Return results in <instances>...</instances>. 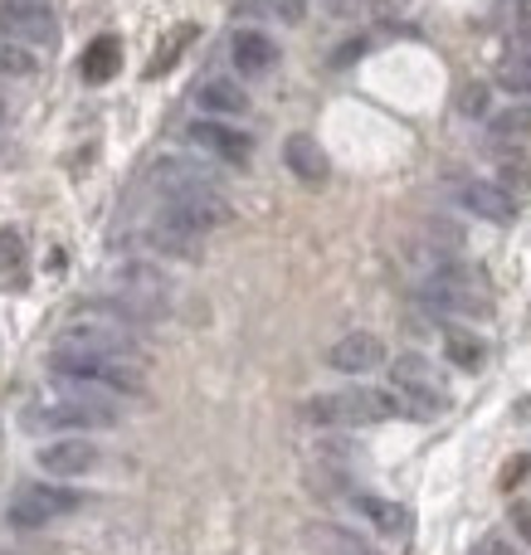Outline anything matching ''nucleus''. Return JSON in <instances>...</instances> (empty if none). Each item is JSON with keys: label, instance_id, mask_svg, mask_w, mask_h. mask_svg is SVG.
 Instances as JSON below:
<instances>
[{"label": "nucleus", "instance_id": "obj_8", "mask_svg": "<svg viewBox=\"0 0 531 555\" xmlns=\"http://www.w3.org/2000/svg\"><path fill=\"white\" fill-rule=\"evenodd\" d=\"M78 507H83V498H78L74 488H59V482H25V488L10 498V521L35 531V527H49V521H59V517H74Z\"/></svg>", "mask_w": 531, "mask_h": 555}, {"label": "nucleus", "instance_id": "obj_9", "mask_svg": "<svg viewBox=\"0 0 531 555\" xmlns=\"http://www.w3.org/2000/svg\"><path fill=\"white\" fill-rule=\"evenodd\" d=\"M0 39L25 49H54L59 20L44 0H0Z\"/></svg>", "mask_w": 531, "mask_h": 555}, {"label": "nucleus", "instance_id": "obj_7", "mask_svg": "<svg viewBox=\"0 0 531 555\" xmlns=\"http://www.w3.org/2000/svg\"><path fill=\"white\" fill-rule=\"evenodd\" d=\"M161 210L171 215L176 224L195 234H210V230H224L234 220V205L224 195V185H191V191H171L161 195Z\"/></svg>", "mask_w": 531, "mask_h": 555}, {"label": "nucleus", "instance_id": "obj_26", "mask_svg": "<svg viewBox=\"0 0 531 555\" xmlns=\"http://www.w3.org/2000/svg\"><path fill=\"white\" fill-rule=\"evenodd\" d=\"M497 83L517 98H531V44L517 49V54H507V64L497 68Z\"/></svg>", "mask_w": 531, "mask_h": 555}, {"label": "nucleus", "instance_id": "obj_29", "mask_svg": "<svg viewBox=\"0 0 531 555\" xmlns=\"http://www.w3.org/2000/svg\"><path fill=\"white\" fill-rule=\"evenodd\" d=\"M458 107H464L468 117H483L488 113V83H468L464 93H458Z\"/></svg>", "mask_w": 531, "mask_h": 555}, {"label": "nucleus", "instance_id": "obj_27", "mask_svg": "<svg viewBox=\"0 0 531 555\" xmlns=\"http://www.w3.org/2000/svg\"><path fill=\"white\" fill-rule=\"evenodd\" d=\"M0 74H5V78H35V74H39V59H35V49H25V44H10V39H0Z\"/></svg>", "mask_w": 531, "mask_h": 555}, {"label": "nucleus", "instance_id": "obj_2", "mask_svg": "<svg viewBox=\"0 0 531 555\" xmlns=\"http://www.w3.org/2000/svg\"><path fill=\"white\" fill-rule=\"evenodd\" d=\"M54 346L64 351H93V356H122V361H142V336L137 322L122 312H113L107 302H88L59 326Z\"/></svg>", "mask_w": 531, "mask_h": 555}, {"label": "nucleus", "instance_id": "obj_12", "mask_svg": "<svg viewBox=\"0 0 531 555\" xmlns=\"http://www.w3.org/2000/svg\"><path fill=\"white\" fill-rule=\"evenodd\" d=\"M454 201L464 205V210H474L478 220H493V224H507L517 215L513 195H507L497 181H478V176H464V181H454Z\"/></svg>", "mask_w": 531, "mask_h": 555}, {"label": "nucleus", "instance_id": "obj_34", "mask_svg": "<svg viewBox=\"0 0 531 555\" xmlns=\"http://www.w3.org/2000/svg\"><path fill=\"white\" fill-rule=\"evenodd\" d=\"M0 127H5V103H0Z\"/></svg>", "mask_w": 531, "mask_h": 555}, {"label": "nucleus", "instance_id": "obj_22", "mask_svg": "<svg viewBox=\"0 0 531 555\" xmlns=\"http://www.w3.org/2000/svg\"><path fill=\"white\" fill-rule=\"evenodd\" d=\"M444 356L458 365V371H483L488 365V341L474 332H464V326H449L444 332Z\"/></svg>", "mask_w": 531, "mask_h": 555}, {"label": "nucleus", "instance_id": "obj_21", "mask_svg": "<svg viewBox=\"0 0 531 555\" xmlns=\"http://www.w3.org/2000/svg\"><path fill=\"white\" fill-rule=\"evenodd\" d=\"M357 512L371 521L376 531H386V537H400V531H410V517L400 502H386V498H371V492H357Z\"/></svg>", "mask_w": 531, "mask_h": 555}, {"label": "nucleus", "instance_id": "obj_31", "mask_svg": "<svg viewBox=\"0 0 531 555\" xmlns=\"http://www.w3.org/2000/svg\"><path fill=\"white\" fill-rule=\"evenodd\" d=\"M513 531L522 537V546H531V502H513Z\"/></svg>", "mask_w": 531, "mask_h": 555}, {"label": "nucleus", "instance_id": "obj_13", "mask_svg": "<svg viewBox=\"0 0 531 555\" xmlns=\"http://www.w3.org/2000/svg\"><path fill=\"white\" fill-rule=\"evenodd\" d=\"M35 463L44 473H54V478H83V473H93L98 468V449L88 439H54V443H44V449L35 453Z\"/></svg>", "mask_w": 531, "mask_h": 555}, {"label": "nucleus", "instance_id": "obj_25", "mask_svg": "<svg viewBox=\"0 0 531 555\" xmlns=\"http://www.w3.org/2000/svg\"><path fill=\"white\" fill-rule=\"evenodd\" d=\"M488 132H493L497 142H522V137H531V103H517V107H503V113H493Z\"/></svg>", "mask_w": 531, "mask_h": 555}, {"label": "nucleus", "instance_id": "obj_14", "mask_svg": "<svg viewBox=\"0 0 531 555\" xmlns=\"http://www.w3.org/2000/svg\"><path fill=\"white\" fill-rule=\"evenodd\" d=\"M230 59H234V68H239V78H263L279 68V44H273V35H263V29H239V35L230 39Z\"/></svg>", "mask_w": 531, "mask_h": 555}, {"label": "nucleus", "instance_id": "obj_28", "mask_svg": "<svg viewBox=\"0 0 531 555\" xmlns=\"http://www.w3.org/2000/svg\"><path fill=\"white\" fill-rule=\"evenodd\" d=\"M20 273H25V240H20V230H5L0 234V283H20Z\"/></svg>", "mask_w": 531, "mask_h": 555}, {"label": "nucleus", "instance_id": "obj_18", "mask_svg": "<svg viewBox=\"0 0 531 555\" xmlns=\"http://www.w3.org/2000/svg\"><path fill=\"white\" fill-rule=\"evenodd\" d=\"M195 107H200L205 117H244L249 113V93H244L234 78H205V83L195 88Z\"/></svg>", "mask_w": 531, "mask_h": 555}, {"label": "nucleus", "instance_id": "obj_4", "mask_svg": "<svg viewBox=\"0 0 531 555\" xmlns=\"http://www.w3.org/2000/svg\"><path fill=\"white\" fill-rule=\"evenodd\" d=\"M49 375L59 385L98 390V395H113V400L117 395H146L142 361H122V356H93V351H64V346H54Z\"/></svg>", "mask_w": 531, "mask_h": 555}, {"label": "nucleus", "instance_id": "obj_24", "mask_svg": "<svg viewBox=\"0 0 531 555\" xmlns=\"http://www.w3.org/2000/svg\"><path fill=\"white\" fill-rule=\"evenodd\" d=\"M195 35H200V29H195V25H176L171 35L161 39V49H156V54H152V64H146V78H161L166 68H176V64H181L185 44H191Z\"/></svg>", "mask_w": 531, "mask_h": 555}, {"label": "nucleus", "instance_id": "obj_6", "mask_svg": "<svg viewBox=\"0 0 531 555\" xmlns=\"http://www.w3.org/2000/svg\"><path fill=\"white\" fill-rule=\"evenodd\" d=\"M390 390L405 400V414L415 420H429V414H444L449 410V380L429 356L405 351L390 361Z\"/></svg>", "mask_w": 531, "mask_h": 555}, {"label": "nucleus", "instance_id": "obj_1", "mask_svg": "<svg viewBox=\"0 0 531 555\" xmlns=\"http://www.w3.org/2000/svg\"><path fill=\"white\" fill-rule=\"evenodd\" d=\"M59 385V380H54ZM122 420V410L113 404V395H98V390H78V385H59L54 395H39L35 404H29L25 414H20V424H25L29 434L49 429H113V424Z\"/></svg>", "mask_w": 531, "mask_h": 555}, {"label": "nucleus", "instance_id": "obj_35", "mask_svg": "<svg viewBox=\"0 0 531 555\" xmlns=\"http://www.w3.org/2000/svg\"><path fill=\"white\" fill-rule=\"evenodd\" d=\"M0 555H15V551H0Z\"/></svg>", "mask_w": 531, "mask_h": 555}, {"label": "nucleus", "instance_id": "obj_30", "mask_svg": "<svg viewBox=\"0 0 531 555\" xmlns=\"http://www.w3.org/2000/svg\"><path fill=\"white\" fill-rule=\"evenodd\" d=\"M269 10L283 20V25H298V20L308 15V10H302V0H269Z\"/></svg>", "mask_w": 531, "mask_h": 555}, {"label": "nucleus", "instance_id": "obj_11", "mask_svg": "<svg viewBox=\"0 0 531 555\" xmlns=\"http://www.w3.org/2000/svg\"><path fill=\"white\" fill-rule=\"evenodd\" d=\"M327 365L341 375H371L386 365V341L376 332H347L341 341H332Z\"/></svg>", "mask_w": 531, "mask_h": 555}, {"label": "nucleus", "instance_id": "obj_17", "mask_svg": "<svg viewBox=\"0 0 531 555\" xmlns=\"http://www.w3.org/2000/svg\"><path fill=\"white\" fill-rule=\"evenodd\" d=\"M283 166H288L302 185H322L332 176L327 152H322V142L312 132H293L288 142H283Z\"/></svg>", "mask_w": 531, "mask_h": 555}, {"label": "nucleus", "instance_id": "obj_15", "mask_svg": "<svg viewBox=\"0 0 531 555\" xmlns=\"http://www.w3.org/2000/svg\"><path fill=\"white\" fill-rule=\"evenodd\" d=\"M146 181L161 195H171V191H191V185H220V176L200 162H185V156H156V162L146 166Z\"/></svg>", "mask_w": 531, "mask_h": 555}, {"label": "nucleus", "instance_id": "obj_3", "mask_svg": "<svg viewBox=\"0 0 531 555\" xmlns=\"http://www.w3.org/2000/svg\"><path fill=\"white\" fill-rule=\"evenodd\" d=\"M308 414L318 429H371V424H386L405 414V400L396 390H376V385H347V390H327L312 395Z\"/></svg>", "mask_w": 531, "mask_h": 555}, {"label": "nucleus", "instance_id": "obj_33", "mask_svg": "<svg viewBox=\"0 0 531 555\" xmlns=\"http://www.w3.org/2000/svg\"><path fill=\"white\" fill-rule=\"evenodd\" d=\"M527 468H531V459H513V463H507V473H503V488H513L517 478H527Z\"/></svg>", "mask_w": 531, "mask_h": 555}, {"label": "nucleus", "instance_id": "obj_19", "mask_svg": "<svg viewBox=\"0 0 531 555\" xmlns=\"http://www.w3.org/2000/svg\"><path fill=\"white\" fill-rule=\"evenodd\" d=\"M78 74H83V83H113V78L122 74V39L98 35L93 44L83 49V59H78Z\"/></svg>", "mask_w": 531, "mask_h": 555}, {"label": "nucleus", "instance_id": "obj_32", "mask_svg": "<svg viewBox=\"0 0 531 555\" xmlns=\"http://www.w3.org/2000/svg\"><path fill=\"white\" fill-rule=\"evenodd\" d=\"M468 555H522V551H513V541H503V537H483Z\"/></svg>", "mask_w": 531, "mask_h": 555}, {"label": "nucleus", "instance_id": "obj_23", "mask_svg": "<svg viewBox=\"0 0 531 555\" xmlns=\"http://www.w3.org/2000/svg\"><path fill=\"white\" fill-rule=\"evenodd\" d=\"M497 185H503L513 201H531V156L507 152L503 162H497Z\"/></svg>", "mask_w": 531, "mask_h": 555}, {"label": "nucleus", "instance_id": "obj_16", "mask_svg": "<svg viewBox=\"0 0 531 555\" xmlns=\"http://www.w3.org/2000/svg\"><path fill=\"white\" fill-rule=\"evenodd\" d=\"M200 240L205 234L185 230V224H176L166 210H156V220L142 230V244L156 254H171V259H200Z\"/></svg>", "mask_w": 531, "mask_h": 555}, {"label": "nucleus", "instance_id": "obj_20", "mask_svg": "<svg viewBox=\"0 0 531 555\" xmlns=\"http://www.w3.org/2000/svg\"><path fill=\"white\" fill-rule=\"evenodd\" d=\"M308 541L318 546V555H380L371 541H361L357 531L332 527V521H318V527L308 531Z\"/></svg>", "mask_w": 531, "mask_h": 555}, {"label": "nucleus", "instance_id": "obj_10", "mask_svg": "<svg viewBox=\"0 0 531 555\" xmlns=\"http://www.w3.org/2000/svg\"><path fill=\"white\" fill-rule=\"evenodd\" d=\"M185 137H191V146H200L210 162L239 166V171L254 162V137L239 132L234 122H220V117H195V122L185 127Z\"/></svg>", "mask_w": 531, "mask_h": 555}, {"label": "nucleus", "instance_id": "obj_5", "mask_svg": "<svg viewBox=\"0 0 531 555\" xmlns=\"http://www.w3.org/2000/svg\"><path fill=\"white\" fill-rule=\"evenodd\" d=\"M425 307L444 317H488L493 312V293H488L483 273L468 269V263H435V273L419 283Z\"/></svg>", "mask_w": 531, "mask_h": 555}]
</instances>
